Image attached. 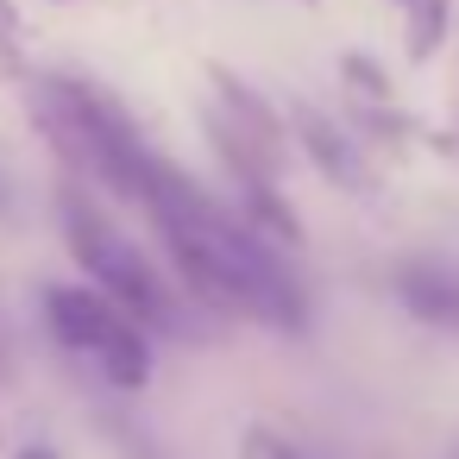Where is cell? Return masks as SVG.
<instances>
[{"instance_id": "277c9868", "label": "cell", "mask_w": 459, "mask_h": 459, "mask_svg": "<svg viewBox=\"0 0 459 459\" xmlns=\"http://www.w3.org/2000/svg\"><path fill=\"white\" fill-rule=\"evenodd\" d=\"M45 327L64 352L89 359L114 390H145L152 384V333L133 315H120L101 290L45 283Z\"/></svg>"}, {"instance_id": "5b68a950", "label": "cell", "mask_w": 459, "mask_h": 459, "mask_svg": "<svg viewBox=\"0 0 459 459\" xmlns=\"http://www.w3.org/2000/svg\"><path fill=\"white\" fill-rule=\"evenodd\" d=\"M208 89H214L208 145H214V158L227 164V177L283 183V170H290V120L271 108V95H258V89H252L239 70H227V64H208Z\"/></svg>"}, {"instance_id": "2e32d148", "label": "cell", "mask_w": 459, "mask_h": 459, "mask_svg": "<svg viewBox=\"0 0 459 459\" xmlns=\"http://www.w3.org/2000/svg\"><path fill=\"white\" fill-rule=\"evenodd\" d=\"M390 7H403V0H390Z\"/></svg>"}, {"instance_id": "7c38bea8", "label": "cell", "mask_w": 459, "mask_h": 459, "mask_svg": "<svg viewBox=\"0 0 459 459\" xmlns=\"http://www.w3.org/2000/svg\"><path fill=\"white\" fill-rule=\"evenodd\" d=\"M239 459H308L296 440H283L277 428H246L239 434Z\"/></svg>"}, {"instance_id": "30bf717a", "label": "cell", "mask_w": 459, "mask_h": 459, "mask_svg": "<svg viewBox=\"0 0 459 459\" xmlns=\"http://www.w3.org/2000/svg\"><path fill=\"white\" fill-rule=\"evenodd\" d=\"M32 51H26V13L20 0H0V82H26Z\"/></svg>"}, {"instance_id": "6da1fadb", "label": "cell", "mask_w": 459, "mask_h": 459, "mask_svg": "<svg viewBox=\"0 0 459 459\" xmlns=\"http://www.w3.org/2000/svg\"><path fill=\"white\" fill-rule=\"evenodd\" d=\"M139 208L152 214V227H158V239L170 252L177 283L202 308L233 315V321H264V327H283V333H302L308 327V290L283 264V252L264 246L189 170H177L170 158H152L145 189H139Z\"/></svg>"}, {"instance_id": "ba28073f", "label": "cell", "mask_w": 459, "mask_h": 459, "mask_svg": "<svg viewBox=\"0 0 459 459\" xmlns=\"http://www.w3.org/2000/svg\"><path fill=\"white\" fill-rule=\"evenodd\" d=\"M233 214L277 252H296L302 246V214L290 208L283 183H264V177H233Z\"/></svg>"}, {"instance_id": "e0dca14e", "label": "cell", "mask_w": 459, "mask_h": 459, "mask_svg": "<svg viewBox=\"0 0 459 459\" xmlns=\"http://www.w3.org/2000/svg\"><path fill=\"white\" fill-rule=\"evenodd\" d=\"M453 459H459V446H453Z\"/></svg>"}, {"instance_id": "9a60e30c", "label": "cell", "mask_w": 459, "mask_h": 459, "mask_svg": "<svg viewBox=\"0 0 459 459\" xmlns=\"http://www.w3.org/2000/svg\"><path fill=\"white\" fill-rule=\"evenodd\" d=\"M296 7H315V0H296Z\"/></svg>"}, {"instance_id": "3957f363", "label": "cell", "mask_w": 459, "mask_h": 459, "mask_svg": "<svg viewBox=\"0 0 459 459\" xmlns=\"http://www.w3.org/2000/svg\"><path fill=\"white\" fill-rule=\"evenodd\" d=\"M57 227H64V246H70V258L82 264L89 290H101L120 315H133L145 333L177 321V296H170L164 271H158L82 189H70V183H64V195H57Z\"/></svg>"}, {"instance_id": "8992f818", "label": "cell", "mask_w": 459, "mask_h": 459, "mask_svg": "<svg viewBox=\"0 0 459 459\" xmlns=\"http://www.w3.org/2000/svg\"><path fill=\"white\" fill-rule=\"evenodd\" d=\"M290 145H302V158L346 195H365L371 189V158H365V139H352L340 120L315 114V108H290Z\"/></svg>"}, {"instance_id": "52a82bcc", "label": "cell", "mask_w": 459, "mask_h": 459, "mask_svg": "<svg viewBox=\"0 0 459 459\" xmlns=\"http://www.w3.org/2000/svg\"><path fill=\"white\" fill-rule=\"evenodd\" d=\"M390 290L396 302L421 321V327H440V333H459V271L440 264V258H403L390 271Z\"/></svg>"}, {"instance_id": "5bb4252c", "label": "cell", "mask_w": 459, "mask_h": 459, "mask_svg": "<svg viewBox=\"0 0 459 459\" xmlns=\"http://www.w3.org/2000/svg\"><path fill=\"white\" fill-rule=\"evenodd\" d=\"M0 365H7V346H0Z\"/></svg>"}, {"instance_id": "4fadbf2b", "label": "cell", "mask_w": 459, "mask_h": 459, "mask_svg": "<svg viewBox=\"0 0 459 459\" xmlns=\"http://www.w3.org/2000/svg\"><path fill=\"white\" fill-rule=\"evenodd\" d=\"M20 459H64V453H57V446H45V440H39V446H26V453H20Z\"/></svg>"}, {"instance_id": "9c48e42d", "label": "cell", "mask_w": 459, "mask_h": 459, "mask_svg": "<svg viewBox=\"0 0 459 459\" xmlns=\"http://www.w3.org/2000/svg\"><path fill=\"white\" fill-rule=\"evenodd\" d=\"M396 13H403V57H409V64L440 57L446 26H453V0H403Z\"/></svg>"}, {"instance_id": "8fae6325", "label": "cell", "mask_w": 459, "mask_h": 459, "mask_svg": "<svg viewBox=\"0 0 459 459\" xmlns=\"http://www.w3.org/2000/svg\"><path fill=\"white\" fill-rule=\"evenodd\" d=\"M340 76L359 89V95H371L377 108H390V95H396V82H390V70L377 64V57H365V51H346L340 57Z\"/></svg>"}, {"instance_id": "7a4b0ae2", "label": "cell", "mask_w": 459, "mask_h": 459, "mask_svg": "<svg viewBox=\"0 0 459 459\" xmlns=\"http://www.w3.org/2000/svg\"><path fill=\"white\" fill-rule=\"evenodd\" d=\"M32 120H39V133L51 139V152H57L76 177H89V183H101V189H114V195L139 202L145 170H152L158 152L145 145V133H139V120L120 108V95H108V89L89 82V76L57 70V76H39V82H32Z\"/></svg>"}]
</instances>
